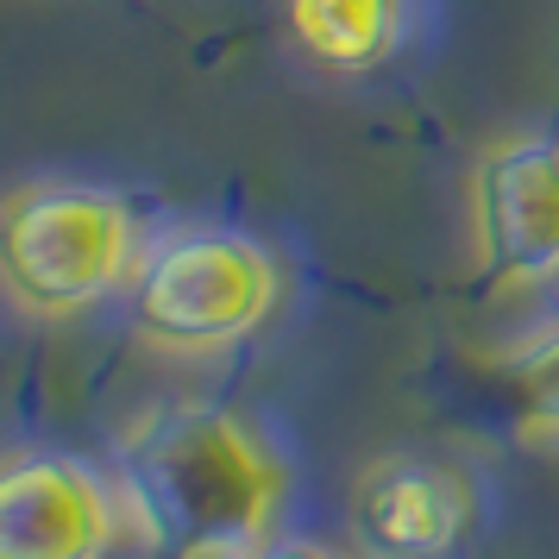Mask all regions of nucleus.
Listing matches in <instances>:
<instances>
[{"instance_id":"obj_1","label":"nucleus","mask_w":559,"mask_h":559,"mask_svg":"<svg viewBox=\"0 0 559 559\" xmlns=\"http://www.w3.org/2000/svg\"><path fill=\"white\" fill-rule=\"evenodd\" d=\"M289 472L233 408L164 403L120 440V509L157 559H246L277 528Z\"/></svg>"},{"instance_id":"obj_2","label":"nucleus","mask_w":559,"mask_h":559,"mask_svg":"<svg viewBox=\"0 0 559 559\" xmlns=\"http://www.w3.org/2000/svg\"><path fill=\"white\" fill-rule=\"evenodd\" d=\"M139 271L132 207L95 182H26L0 195V289L38 321L102 308Z\"/></svg>"},{"instance_id":"obj_3","label":"nucleus","mask_w":559,"mask_h":559,"mask_svg":"<svg viewBox=\"0 0 559 559\" xmlns=\"http://www.w3.org/2000/svg\"><path fill=\"white\" fill-rule=\"evenodd\" d=\"M132 328L177 358L227 353L252 340L283 302V271L246 233H177L132 271Z\"/></svg>"},{"instance_id":"obj_4","label":"nucleus","mask_w":559,"mask_h":559,"mask_svg":"<svg viewBox=\"0 0 559 559\" xmlns=\"http://www.w3.org/2000/svg\"><path fill=\"white\" fill-rule=\"evenodd\" d=\"M465 221L490 289H547L559 277V139H490L465 177Z\"/></svg>"},{"instance_id":"obj_5","label":"nucleus","mask_w":559,"mask_h":559,"mask_svg":"<svg viewBox=\"0 0 559 559\" xmlns=\"http://www.w3.org/2000/svg\"><path fill=\"white\" fill-rule=\"evenodd\" d=\"M120 503L88 465L63 453L0 459V559H107Z\"/></svg>"},{"instance_id":"obj_6","label":"nucleus","mask_w":559,"mask_h":559,"mask_svg":"<svg viewBox=\"0 0 559 559\" xmlns=\"http://www.w3.org/2000/svg\"><path fill=\"white\" fill-rule=\"evenodd\" d=\"M472 478L447 459H371L353 484V547L365 559H447L472 534Z\"/></svg>"},{"instance_id":"obj_7","label":"nucleus","mask_w":559,"mask_h":559,"mask_svg":"<svg viewBox=\"0 0 559 559\" xmlns=\"http://www.w3.org/2000/svg\"><path fill=\"white\" fill-rule=\"evenodd\" d=\"M408 0H289V38L333 76H365L396 51Z\"/></svg>"},{"instance_id":"obj_8","label":"nucleus","mask_w":559,"mask_h":559,"mask_svg":"<svg viewBox=\"0 0 559 559\" xmlns=\"http://www.w3.org/2000/svg\"><path fill=\"white\" fill-rule=\"evenodd\" d=\"M509 378H515V396H522V428L540 433V440H559V328L540 333L534 346H522Z\"/></svg>"},{"instance_id":"obj_9","label":"nucleus","mask_w":559,"mask_h":559,"mask_svg":"<svg viewBox=\"0 0 559 559\" xmlns=\"http://www.w3.org/2000/svg\"><path fill=\"white\" fill-rule=\"evenodd\" d=\"M246 559H333L328 547H308V540H289V547H258Z\"/></svg>"}]
</instances>
